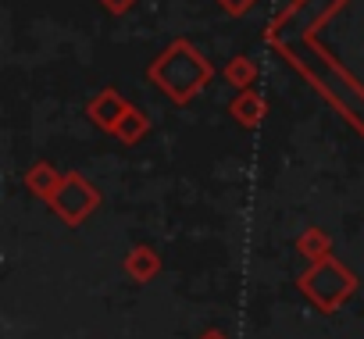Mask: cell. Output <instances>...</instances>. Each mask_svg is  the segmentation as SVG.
I'll list each match as a JSON object with an SVG mask.
<instances>
[]
</instances>
